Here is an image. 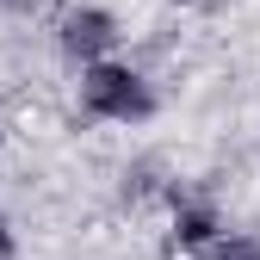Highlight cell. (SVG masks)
Wrapping results in <instances>:
<instances>
[{"mask_svg": "<svg viewBox=\"0 0 260 260\" xmlns=\"http://www.w3.org/2000/svg\"><path fill=\"white\" fill-rule=\"evenodd\" d=\"M0 260H19V230H13L7 211H0Z\"/></svg>", "mask_w": 260, "mask_h": 260, "instance_id": "obj_4", "label": "cell"}, {"mask_svg": "<svg viewBox=\"0 0 260 260\" xmlns=\"http://www.w3.org/2000/svg\"><path fill=\"white\" fill-rule=\"evenodd\" d=\"M186 260H260V242L254 236H230V230H217V236H205L199 248H180Z\"/></svg>", "mask_w": 260, "mask_h": 260, "instance_id": "obj_3", "label": "cell"}, {"mask_svg": "<svg viewBox=\"0 0 260 260\" xmlns=\"http://www.w3.org/2000/svg\"><path fill=\"white\" fill-rule=\"evenodd\" d=\"M81 112H87L93 124L130 130V124H149V118L161 112V93H155V81L137 69V62L112 56V62L81 69Z\"/></svg>", "mask_w": 260, "mask_h": 260, "instance_id": "obj_1", "label": "cell"}, {"mask_svg": "<svg viewBox=\"0 0 260 260\" xmlns=\"http://www.w3.org/2000/svg\"><path fill=\"white\" fill-rule=\"evenodd\" d=\"M56 50L75 62V69H93V62L118 56V19L106 7H69L56 19Z\"/></svg>", "mask_w": 260, "mask_h": 260, "instance_id": "obj_2", "label": "cell"}, {"mask_svg": "<svg viewBox=\"0 0 260 260\" xmlns=\"http://www.w3.org/2000/svg\"><path fill=\"white\" fill-rule=\"evenodd\" d=\"M7 7H31V0H7Z\"/></svg>", "mask_w": 260, "mask_h": 260, "instance_id": "obj_5", "label": "cell"}]
</instances>
